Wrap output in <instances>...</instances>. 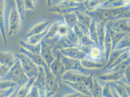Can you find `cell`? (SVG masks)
I'll list each match as a JSON object with an SVG mask.
<instances>
[{
	"instance_id": "6da1fadb",
	"label": "cell",
	"mask_w": 130,
	"mask_h": 97,
	"mask_svg": "<svg viewBox=\"0 0 130 97\" xmlns=\"http://www.w3.org/2000/svg\"><path fill=\"white\" fill-rule=\"evenodd\" d=\"M9 23V34L10 36H13L16 31V26H18V15L15 8L12 7L11 9Z\"/></svg>"
},
{
	"instance_id": "7a4b0ae2",
	"label": "cell",
	"mask_w": 130,
	"mask_h": 97,
	"mask_svg": "<svg viewBox=\"0 0 130 97\" xmlns=\"http://www.w3.org/2000/svg\"><path fill=\"white\" fill-rule=\"evenodd\" d=\"M14 57L10 52H0V63L9 67L13 66Z\"/></svg>"
},
{
	"instance_id": "3957f363",
	"label": "cell",
	"mask_w": 130,
	"mask_h": 97,
	"mask_svg": "<svg viewBox=\"0 0 130 97\" xmlns=\"http://www.w3.org/2000/svg\"><path fill=\"white\" fill-rule=\"evenodd\" d=\"M5 9V0H0V22L3 24L4 13Z\"/></svg>"
},
{
	"instance_id": "277c9868",
	"label": "cell",
	"mask_w": 130,
	"mask_h": 97,
	"mask_svg": "<svg viewBox=\"0 0 130 97\" xmlns=\"http://www.w3.org/2000/svg\"><path fill=\"white\" fill-rule=\"evenodd\" d=\"M100 51L97 48H92L91 51L90 56H91V57L93 59H97L100 55Z\"/></svg>"
}]
</instances>
